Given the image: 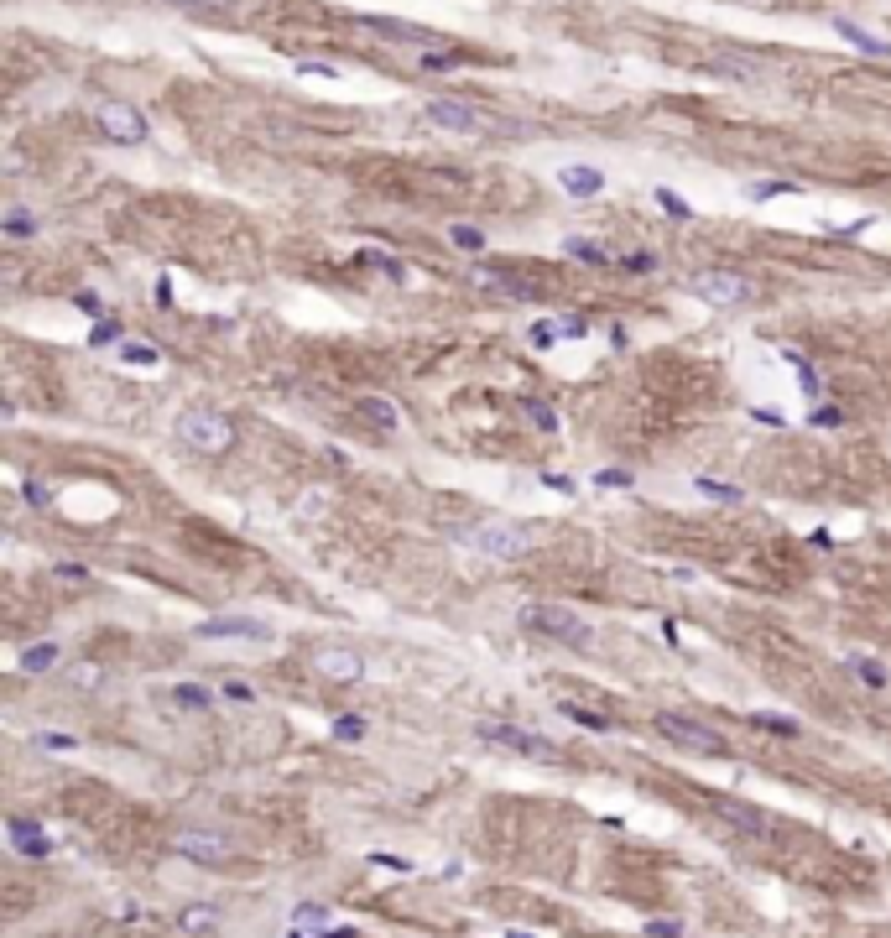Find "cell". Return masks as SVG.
<instances>
[{
  "mask_svg": "<svg viewBox=\"0 0 891 938\" xmlns=\"http://www.w3.org/2000/svg\"><path fill=\"white\" fill-rule=\"evenodd\" d=\"M621 266H625V271H636V276H646V271L657 266V261H652V250H631V256H625Z\"/></svg>",
  "mask_w": 891,
  "mask_h": 938,
  "instance_id": "obj_39",
  "label": "cell"
},
{
  "mask_svg": "<svg viewBox=\"0 0 891 938\" xmlns=\"http://www.w3.org/2000/svg\"><path fill=\"white\" fill-rule=\"evenodd\" d=\"M563 256H574V261H584V266H605V261H610L600 240H584V235H568V240H563Z\"/></svg>",
  "mask_w": 891,
  "mask_h": 938,
  "instance_id": "obj_22",
  "label": "cell"
},
{
  "mask_svg": "<svg viewBox=\"0 0 891 938\" xmlns=\"http://www.w3.org/2000/svg\"><path fill=\"white\" fill-rule=\"evenodd\" d=\"M834 37L855 42L860 53H871V58H891V42L876 37V32H866V26H855V21H834Z\"/></svg>",
  "mask_w": 891,
  "mask_h": 938,
  "instance_id": "obj_16",
  "label": "cell"
},
{
  "mask_svg": "<svg viewBox=\"0 0 891 938\" xmlns=\"http://www.w3.org/2000/svg\"><path fill=\"white\" fill-rule=\"evenodd\" d=\"M172 850L183 855V860H193V865H225V860H229L225 839H219V834H199V829L178 834V839H172Z\"/></svg>",
  "mask_w": 891,
  "mask_h": 938,
  "instance_id": "obj_9",
  "label": "cell"
},
{
  "mask_svg": "<svg viewBox=\"0 0 891 938\" xmlns=\"http://www.w3.org/2000/svg\"><path fill=\"white\" fill-rule=\"evenodd\" d=\"M360 735H365V720H360V714H339V720H334V740H360Z\"/></svg>",
  "mask_w": 891,
  "mask_h": 938,
  "instance_id": "obj_32",
  "label": "cell"
},
{
  "mask_svg": "<svg viewBox=\"0 0 891 938\" xmlns=\"http://www.w3.org/2000/svg\"><path fill=\"white\" fill-rule=\"evenodd\" d=\"M479 287H496V292H511V297H521V303H532V287L527 282H517V276H506V271H485V266H475L470 271Z\"/></svg>",
  "mask_w": 891,
  "mask_h": 938,
  "instance_id": "obj_19",
  "label": "cell"
},
{
  "mask_svg": "<svg viewBox=\"0 0 891 938\" xmlns=\"http://www.w3.org/2000/svg\"><path fill=\"white\" fill-rule=\"evenodd\" d=\"M558 329H563V339H584L589 324H584V318H558Z\"/></svg>",
  "mask_w": 891,
  "mask_h": 938,
  "instance_id": "obj_45",
  "label": "cell"
},
{
  "mask_svg": "<svg viewBox=\"0 0 891 938\" xmlns=\"http://www.w3.org/2000/svg\"><path fill=\"white\" fill-rule=\"evenodd\" d=\"M688 287H693V297H704L709 308H735V303L751 297V282L741 271H699Z\"/></svg>",
  "mask_w": 891,
  "mask_h": 938,
  "instance_id": "obj_6",
  "label": "cell"
},
{
  "mask_svg": "<svg viewBox=\"0 0 891 938\" xmlns=\"http://www.w3.org/2000/svg\"><path fill=\"white\" fill-rule=\"evenodd\" d=\"M225 693H229V699H235V704H250V699H256V693H250V688H246V683H229V688H225Z\"/></svg>",
  "mask_w": 891,
  "mask_h": 938,
  "instance_id": "obj_50",
  "label": "cell"
},
{
  "mask_svg": "<svg viewBox=\"0 0 891 938\" xmlns=\"http://www.w3.org/2000/svg\"><path fill=\"white\" fill-rule=\"evenodd\" d=\"M782 193H798V183H761L751 198H782Z\"/></svg>",
  "mask_w": 891,
  "mask_h": 938,
  "instance_id": "obj_44",
  "label": "cell"
},
{
  "mask_svg": "<svg viewBox=\"0 0 891 938\" xmlns=\"http://www.w3.org/2000/svg\"><path fill=\"white\" fill-rule=\"evenodd\" d=\"M558 709H563V714H568V720H574V725L595 730V735H610V730H615V725H610V720H605V714H600V709H584V704H574V699H563Z\"/></svg>",
  "mask_w": 891,
  "mask_h": 938,
  "instance_id": "obj_23",
  "label": "cell"
},
{
  "mask_svg": "<svg viewBox=\"0 0 891 938\" xmlns=\"http://www.w3.org/2000/svg\"><path fill=\"white\" fill-rule=\"evenodd\" d=\"M199 636L204 642H240V636H271V625L256 621V615H208L199 625Z\"/></svg>",
  "mask_w": 891,
  "mask_h": 938,
  "instance_id": "obj_10",
  "label": "cell"
},
{
  "mask_svg": "<svg viewBox=\"0 0 891 938\" xmlns=\"http://www.w3.org/2000/svg\"><path fill=\"white\" fill-rule=\"evenodd\" d=\"M360 412L371 417V422L381 428V433H396V428H402V412H396V407L386 401V396H360Z\"/></svg>",
  "mask_w": 891,
  "mask_h": 938,
  "instance_id": "obj_17",
  "label": "cell"
},
{
  "mask_svg": "<svg viewBox=\"0 0 891 938\" xmlns=\"http://www.w3.org/2000/svg\"><path fill=\"white\" fill-rule=\"evenodd\" d=\"M58 579H89V568H79V563H58Z\"/></svg>",
  "mask_w": 891,
  "mask_h": 938,
  "instance_id": "obj_49",
  "label": "cell"
},
{
  "mask_svg": "<svg viewBox=\"0 0 891 938\" xmlns=\"http://www.w3.org/2000/svg\"><path fill=\"white\" fill-rule=\"evenodd\" d=\"M709 808L720 813L725 824H735L741 834H771V813H761V808H746V803H735V798H709Z\"/></svg>",
  "mask_w": 891,
  "mask_h": 938,
  "instance_id": "obj_11",
  "label": "cell"
},
{
  "mask_svg": "<svg viewBox=\"0 0 891 938\" xmlns=\"http://www.w3.org/2000/svg\"><path fill=\"white\" fill-rule=\"evenodd\" d=\"M506 938H527V933H506Z\"/></svg>",
  "mask_w": 891,
  "mask_h": 938,
  "instance_id": "obj_51",
  "label": "cell"
},
{
  "mask_svg": "<svg viewBox=\"0 0 891 938\" xmlns=\"http://www.w3.org/2000/svg\"><path fill=\"white\" fill-rule=\"evenodd\" d=\"M5 834H11L16 855H26V860H42V855H53V839H47V829H37L32 818H5Z\"/></svg>",
  "mask_w": 891,
  "mask_h": 938,
  "instance_id": "obj_15",
  "label": "cell"
},
{
  "mask_svg": "<svg viewBox=\"0 0 891 938\" xmlns=\"http://www.w3.org/2000/svg\"><path fill=\"white\" fill-rule=\"evenodd\" d=\"M845 667H850V672H855V678H860L866 688H886V683H891L886 667L876 662V657H866V652H850V657H845Z\"/></svg>",
  "mask_w": 891,
  "mask_h": 938,
  "instance_id": "obj_21",
  "label": "cell"
},
{
  "mask_svg": "<svg viewBox=\"0 0 891 938\" xmlns=\"http://www.w3.org/2000/svg\"><path fill=\"white\" fill-rule=\"evenodd\" d=\"M360 261H365V266H381V271H386V276H392V282H407V271H402V261H392L386 250H365Z\"/></svg>",
  "mask_w": 891,
  "mask_h": 938,
  "instance_id": "obj_30",
  "label": "cell"
},
{
  "mask_svg": "<svg viewBox=\"0 0 891 938\" xmlns=\"http://www.w3.org/2000/svg\"><path fill=\"white\" fill-rule=\"evenodd\" d=\"M558 188L568 198H595V193H605V172L589 162H568V167H558Z\"/></svg>",
  "mask_w": 891,
  "mask_h": 938,
  "instance_id": "obj_14",
  "label": "cell"
},
{
  "mask_svg": "<svg viewBox=\"0 0 891 938\" xmlns=\"http://www.w3.org/2000/svg\"><path fill=\"white\" fill-rule=\"evenodd\" d=\"M21 490H26V500H32V506H47V500H53V490H47V485H42V479H26V485H21Z\"/></svg>",
  "mask_w": 891,
  "mask_h": 938,
  "instance_id": "obj_41",
  "label": "cell"
},
{
  "mask_svg": "<svg viewBox=\"0 0 891 938\" xmlns=\"http://www.w3.org/2000/svg\"><path fill=\"white\" fill-rule=\"evenodd\" d=\"M172 704H183V709H208L214 699H208V688H199V683H178V688H172Z\"/></svg>",
  "mask_w": 891,
  "mask_h": 938,
  "instance_id": "obj_28",
  "label": "cell"
},
{
  "mask_svg": "<svg viewBox=\"0 0 891 938\" xmlns=\"http://www.w3.org/2000/svg\"><path fill=\"white\" fill-rule=\"evenodd\" d=\"M360 26H371V32H381V37H396V42H412V47H438V32H428V26H417V21H396V16H360Z\"/></svg>",
  "mask_w": 891,
  "mask_h": 938,
  "instance_id": "obj_12",
  "label": "cell"
},
{
  "mask_svg": "<svg viewBox=\"0 0 891 938\" xmlns=\"http://www.w3.org/2000/svg\"><path fill=\"white\" fill-rule=\"evenodd\" d=\"M782 365H792V371L803 375V392H809V396H818V375H813V365L803 360V354H798V350H782Z\"/></svg>",
  "mask_w": 891,
  "mask_h": 938,
  "instance_id": "obj_29",
  "label": "cell"
},
{
  "mask_svg": "<svg viewBox=\"0 0 891 938\" xmlns=\"http://www.w3.org/2000/svg\"><path fill=\"white\" fill-rule=\"evenodd\" d=\"M178 928H183V933H214V928H219V907L193 902V907H183V913H178Z\"/></svg>",
  "mask_w": 891,
  "mask_h": 938,
  "instance_id": "obj_18",
  "label": "cell"
},
{
  "mask_svg": "<svg viewBox=\"0 0 891 938\" xmlns=\"http://www.w3.org/2000/svg\"><path fill=\"white\" fill-rule=\"evenodd\" d=\"M449 240H454L459 250H479V246H485V229H475V225H454V229H449Z\"/></svg>",
  "mask_w": 891,
  "mask_h": 938,
  "instance_id": "obj_31",
  "label": "cell"
},
{
  "mask_svg": "<svg viewBox=\"0 0 891 938\" xmlns=\"http://www.w3.org/2000/svg\"><path fill=\"white\" fill-rule=\"evenodd\" d=\"M178 438H183L193 454H229L235 449V422L219 407H188L178 417Z\"/></svg>",
  "mask_w": 891,
  "mask_h": 938,
  "instance_id": "obj_2",
  "label": "cell"
},
{
  "mask_svg": "<svg viewBox=\"0 0 891 938\" xmlns=\"http://www.w3.org/2000/svg\"><path fill=\"white\" fill-rule=\"evenodd\" d=\"M121 354L131 360V365H157V360H162V354L151 350V344H121Z\"/></svg>",
  "mask_w": 891,
  "mask_h": 938,
  "instance_id": "obj_37",
  "label": "cell"
},
{
  "mask_svg": "<svg viewBox=\"0 0 891 938\" xmlns=\"http://www.w3.org/2000/svg\"><path fill=\"white\" fill-rule=\"evenodd\" d=\"M94 121H100V131L110 136L115 146H136V141H146V115L136 110V104H125V100H104L100 110H94Z\"/></svg>",
  "mask_w": 891,
  "mask_h": 938,
  "instance_id": "obj_5",
  "label": "cell"
},
{
  "mask_svg": "<svg viewBox=\"0 0 891 938\" xmlns=\"http://www.w3.org/2000/svg\"><path fill=\"white\" fill-rule=\"evenodd\" d=\"M521 625L538 631V636H547V642H563V646H589V636H595L568 604H527V610H521Z\"/></svg>",
  "mask_w": 891,
  "mask_h": 938,
  "instance_id": "obj_3",
  "label": "cell"
},
{
  "mask_svg": "<svg viewBox=\"0 0 891 938\" xmlns=\"http://www.w3.org/2000/svg\"><path fill=\"white\" fill-rule=\"evenodd\" d=\"M657 730H663L673 746L704 750V756H725V750H730V740H725V735H720L714 725L693 720V714H678V709H663V714H657Z\"/></svg>",
  "mask_w": 891,
  "mask_h": 938,
  "instance_id": "obj_4",
  "label": "cell"
},
{
  "mask_svg": "<svg viewBox=\"0 0 891 938\" xmlns=\"http://www.w3.org/2000/svg\"><path fill=\"white\" fill-rule=\"evenodd\" d=\"M313 672L329 678V683H360L365 678V657L354 646H318L313 652Z\"/></svg>",
  "mask_w": 891,
  "mask_h": 938,
  "instance_id": "obj_7",
  "label": "cell"
},
{
  "mask_svg": "<svg viewBox=\"0 0 891 938\" xmlns=\"http://www.w3.org/2000/svg\"><path fill=\"white\" fill-rule=\"evenodd\" d=\"M521 412H527V422H532V428H542V433H558V412H553L547 401H538V396H521Z\"/></svg>",
  "mask_w": 891,
  "mask_h": 938,
  "instance_id": "obj_25",
  "label": "cell"
},
{
  "mask_svg": "<svg viewBox=\"0 0 891 938\" xmlns=\"http://www.w3.org/2000/svg\"><path fill=\"white\" fill-rule=\"evenodd\" d=\"M167 5H183V11H225L229 0H167Z\"/></svg>",
  "mask_w": 891,
  "mask_h": 938,
  "instance_id": "obj_43",
  "label": "cell"
},
{
  "mask_svg": "<svg viewBox=\"0 0 891 938\" xmlns=\"http://www.w3.org/2000/svg\"><path fill=\"white\" fill-rule=\"evenodd\" d=\"M42 746L47 750H73V735H42Z\"/></svg>",
  "mask_w": 891,
  "mask_h": 938,
  "instance_id": "obj_48",
  "label": "cell"
},
{
  "mask_svg": "<svg viewBox=\"0 0 891 938\" xmlns=\"http://www.w3.org/2000/svg\"><path fill=\"white\" fill-rule=\"evenodd\" d=\"M479 740L506 746V750H517V756H558V746H553V740L527 735V730H517V725H496V720H485V725H479Z\"/></svg>",
  "mask_w": 891,
  "mask_h": 938,
  "instance_id": "obj_8",
  "label": "cell"
},
{
  "mask_svg": "<svg viewBox=\"0 0 891 938\" xmlns=\"http://www.w3.org/2000/svg\"><path fill=\"white\" fill-rule=\"evenodd\" d=\"M297 79H329V83H339V68H334V63H297Z\"/></svg>",
  "mask_w": 891,
  "mask_h": 938,
  "instance_id": "obj_36",
  "label": "cell"
},
{
  "mask_svg": "<svg viewBox=\"0 0 891 938\" xmlns=\"http://www.w3.org/2000/svg\"><path fill=\"white\" fill-rule=\"evenodd\" d=\"M746 725H751V730H767V735H788V740L798 735V730H803L798 720H792V714H771V709H751Z\"/></svg>",
  "mask_w": 891,
  "mask_h": 938,
  "instance_id": "obj_20",
  "label": "cell"
},
{
  "mask_svg": "<svg viewBox=\"0 0 891 938\" xmlns=\"http://www.w3.org/2000/svg\"><path fill=\"white\" fill-rule=\"evenodd\" d=\"M538 537H542L538 521H485V527L470 532V547L496 563H511V558H527L538 547Z\"/></svg>",
  "mask_w": 891,
  "mask_h": 938,
  "instance_id": "obj_1",
  "label": "cell"
},
{
  "mask_svg": "<svg viewBox=\"0 0 891 938\" xmlns=\"http://www.w3.org/2000/svg\"><path fill=\"white\" fill-rule=\"evenodd\" d=\"M595 479H600L605 490H631V485H636V475H631V469H600Z\"/></svg>",
  "mask_w": 891,
  "mask_h": 938,
  "instance_id": "obj_35",
  "label": "cell"
},
{
  "mask_svg": "<svg viewBox=\"0 0 891 938\" xmlns=\"http://www.w3.org/2000/svg\"><path fill=\"white\" fill-rule=\"evenodd\" d=\"M428 121L443 125V131H479L485 115H479L475 104H464V100H433V104H428Z\"/></svg>",
  "mask_w": 891,
  "mask_h": 938,
  "instance_id": "obj_13",
  "label": "cell"
},
{
  "mask_svg": "<svg viewBox=\"0 0 891 938\" xmlns=\"http://www.w3.org/2000/svg\"><path fill=\"white\" fill-rule=\"evenodd\" d=\"M657 204H663L667 214H678V219H693V208H688L683 198H678V193H667V188H657Z\"/></svg>",
  "mask_w": 891,
  "mask_h": 938,
  "instance_id": "obj_38",
  "label": "cell"
},
{
  "mask_svg": "<svg viewBox=\"0 0 891 938\" xmlns=\"http://www.w3.org/2000/svg\"><path fill=\"white\" fill-rule=\"evenodd\" d=\"M53 662H58V646H53V642L26 646V652H21V672H47Z\"/></svg>",
  "mask_w": 891,
  "mask_h": 938,
  "instance_id": "obj_26",
  "label": "cell"
},
{
  "mask_svg": "<svg viewBox=\"0 0 891 938\" xmlns=\"http://www.w3.org/2000/svg\"><path fill=\"white\" fill-rule=\"evenodd\" d=\"M110 339H115V324H110V318H100V324H94V334H89V344H110Z\"/></svg>",
  "mask_w": 891,
  "mask_h": 938,
  "instance_id": "obj_46",
  "label": "cell"
},
{
  "mask_svg": "<svg viewBox=\"0 0 891 938\" xmlns=\"http://www.w3.org/2000/svg\"><path fill=\"white\" fill-rule=\"evenodd\" d=\"M0 229H5V235H16V240H32V235H37V214H32V208H21V204H11V208H5V219H0Z\"/></svg>",
  "mask_w": 891,
  "mask_h": 938,
  "instance_id": "obj_24",
  "label": "cell"
},
{
  "mask_svg": "<svg viewBox=\"0 0 891 938\" xmlns=\"http://www.w3.org/2000/svg\"><path fill=\"white\" fill-rule=\"evenodd\" d=\"M527 339H532L538 350H553V339H563V329H558V324H532V329H527Z\"/></svg>",
  "mask_w": 891,
  "mask_h": 938,
  "instance_id": "obj_34",
  "label": "cell"
},
{
  "mask_svg": "<svg viewBox=\"0 0 891 938\" xmlns=\"http://www.w3.org/2000/svg\"><path fill=\"white\" fill-rule=\"evenodd\" d=\"M809 422H813V428H839V422H845V412H839V407H818Z\"/></svg>",
  "mask_w": 891,
  "mask_h": 938,
  "instance_id": "obj_40",
  "label": "cell"
},
{
  "mask_svg": "<svg viewBox=\"0 0 891 938\" xmlns=\"http://www.w3.org/2000/svg\"><path fill=\"white\" fill-rule=\"evenodd\" d=\"M73 308H79V313H89V318H100V313H104V303L94 297V292H79V297H73Z\"/></svg>",
  "mask_w": 891,
  "mask_h": 938,
  "instance_id": "obj_42",
  "label": "cell"
},
{
  "mask_svg": "<svg viewBox=\"0 0 891 938\" xmlns=\"http://www.w3.org/2000/svg\"><path fill=\"white\" fill-rule=\"evenodd\" d=\"M646 938H683V923H678V917H652V923H646Z\"/></svg>",
  "mask_w": 891,
  "mask_h": 938,
  "instance_id": "obj_33",
  "label": "cell"
},
{
  "mask_svg": "<svg viewBox=\"0 0 891 938\" xmlns=\"http://www.w3.org/2000/svg\"><path fill=\"white\" fill-rule=\"evenodd\" d=\"M693 490L709 500H741V490L735 485H725V479H709V475H693Z\"/></svg>",
  "mask_w": 891,
  "mask_h": 938,
  "instance_id": "obj_27",
  "label": "cell"
},
{
  "mask_svg": "<svg viewBox=\"0 0 891 938\" xmlns=\"http://www.w3.org/2000/svg\"><path fill=\"white\" fill-rule=\"evenodd\" d=\"M422 68H459V58H454V53H428Z\"/></svg>",
  "mask_w": 891,
  "mask_h": 938,
  "instance_id": "obj_47",
  "label": "cell"
}]
</instances>
